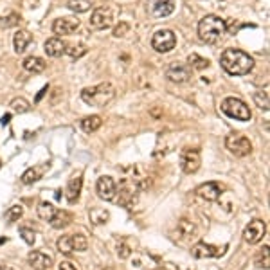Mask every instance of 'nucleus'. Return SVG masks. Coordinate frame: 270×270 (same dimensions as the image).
Masks as SVG:
<instances>
[{"label": "nucleus", "mask_w": 270, "mask_h": 270, "mask_svg": "<svg viewBox=\"0 0 270 270\" xmlns=\"http://www.w3.org/2000/svg\"><path fill=\"white\" fill-rule=\"evenodd\" d=\"M101 125H103V119L99 116H90L81 121V128H83V132H86V133H94L96 130L101 128Z\"/></svg>", "instance_id": "nucleus-24"}, {"label": "nucleus", "mask_w": 270, "mask_h": 270, "mask_svg": "<svg viewBox=\"0 0 270 270\" xmlns=\"http://www.w3.org/2000/svg\"><path fill=\"white\" fill-rule=\"evenodd\" d=\"M197 195L207 202H215V200H218L220 195H222V188H220V184H216V182H206V184H202L200 188L197 189Z\"/></svg>", "instance_id": "nucleus-15"}, {"label": "nucleus", "mask_w": 270, "mask_h": 270, "mask_svg": "<svg viewBox=\"0 0 270 270\" xmlns=\"http://www.w3.org/2000/svg\"><path fill=\"white\" fill-rule=\"evenodd\" d=\"M22 65H24V69L31 74H40V72L45 70V67H47V63H45L42 58H38V56H29V58L24 60V63Z\"/></svg>", "instance_id": "nucleus-19"}, {"label": "nucleus", "mask_w": 270, "mask_h": 270, "mask_svg": "<svg viewBox=\"0 0 270 270\" xmlns=\"http://www.w3.org/2000/svg\"><path fill=\"white\" fill-rule=\"evenodd\" d=\"M94 6V0H69L67 8L74 13H86Z\"/></svg>", "instance_id": "nucleus-26"}, {"label": "nucleus", "mask_w": 270, "mask_h": 270, "mask_svg": "<svg viewBox=\"0 0 270 270\" xmlns=\"http://www.w3.org/2000/svg\"><path fill=\"white\" fill-rule=\"evenodd\" d=\"M58 270H77V268L70 261H61L60 266H58Z\"/></svg>", "instance_id": "nucleus-41"}, {"label": "nucleus", "mask_w": 270, "mask_h": 270, "mask_svg": "<svg viewBox=\"0 0 270 270\" xmlns=\"http://www.w3.org/2000/svg\"><path fill=\"white\" fill-rule=\"evenodd\" d=\"M77 27H79V20L77 18H58L52 24V31L56 35H72Z\"/></svg>", "instance_id": "nucleus-14"}, {"label": "nucleus", "mask_w": 270, "mask_h": 270, "mask_svg": "<svg viewBox=\"0 0 270 270\" xmlns=\"http://www.w3.org/2000/svg\"><path fill=\"white\" fill-rule=\"evenodd\" d=\"M56 207L52 206V204H49V202H42L38 206V216L42 220H45V222H51L52 220V216L56 215Z\"/></svg>", "instance_id": "nucleus-27"}, {"label": "nucleus", "mask_w": 270, "mask_h": 270, "mask_svg": "<svg viewBox=\"0 0 270 270\" xmlns=\"http://www.w3.org/2000/svg\"><path fill=\"white\" fill-rule=\"evenodd\" d=\"M70 222H72V215L70 213H67V211H56V215L51 220V225L54 229H65Z\"/></svg>", "instance_id": "nucleus-22"}, {"label": "nucleus", "mask_w": 270, "mask_h": 270, "mask_svg": "<svg viewBox=\"0 0 270 270\" xmlns=\"http://www.w3.org/2000/svg\"><path fill=\"white\" fill-rule=\"evenodd\" d=\"M200 164H202L200 151L191 150V148L182 150V153H180V167H182V171L188 173V175L197 173L198 167H200Z\"/></svg>", "instance_id": "nucleus-7"}, {"label": "nucleus", "mask_w": 270, "mask_h": 270, "mask_svg": "<svg viewBox=\"0 0 270 270\" xmlns=\"http://www.w3.org/2000/svg\"><path fill=\"white\" fill-rule=\"evenodd\" d=\"M88 247V240H86V236L83 234H72V249L77 250V252H83L86 250Z\"/></svg>", "instance_id": "nucleus-34"}, {"label": "nucleus", "mask_w": 270, "mask_h": 270, "mask_svg": "<svg viewBox=\"0 0 270 270\" xmlns=\"http://www.w3.org/2000/svg\"><path fill=\"white\" fill-rule=\"evenodd\" d=\"M0 167H2V162H0Z\"/></svg>", "instance_id": "nucleus-45"}, {"label": "nucleus", "mask_w": 270, "mask_h": 270, "mask_svg": "<svg viewBox=\"0 0 270 270\" xmlns=\"http://www.w3.org/2000/svg\"><path fill=\"white\" fill-rule=\"evenodd\" d=\"M225 31H227V24L223 18L216 17V15H207L198 24V36L206 43L220 42L225 35Z\"/></svg>", "instance_id": "nucleus-2"}, {"label": "nucleus", "mask_w": 270, "mask_h": 270, "mask_svg": "<svg viewBox=\"0 0 270 270\" xmlns=\"http://www.w3.org/2000/svg\"><path fill=\"white\" fill-rule=\"evenodd\" d=\"M65 52H67L70 58L77 60V58H81V56L86 52V47L83 45V43H77V45H70V47H67V49H65Z\"/></svg>", "instance_id": "nucleus-36"}, {"label": "nucleus", "mask_w": 270, "mask_h": 270, "mask_svg": "<svg viewBox=\"0 0 270 270\" xmlns=\"http://www.w3.org/2000/svg\"><path fill=\"white\" fill-rule=\"evenodd\" d=\"M96 189H98L99 198H103V200H107V202L114 200L117 195V184L112 176H99Z\"/></svg>", "instance_id": "nucleus-11"}, {"label": "nucleus", "mask_w": 270, "mask_h": 270, "mask_svg": "<svg viewBox=\"0 0 270 270\" xmlns=\"http://www.w3.org/2000/svg\"><path fill=\"white\" fill-rule=\"evenodd\" d=\"M56 247H58V250H60L61 254H72L74 249H72V234L70 236H61L60 240H58V243H56Z\"/></svg>", "instance_id": "nucleus-29"}, {"label": "nucleus", "mask_w": 270, "mask_h": 270, "mask_svg": "<svg viewBox=\"0 0 270 270\" xmlns=\"http://www.w3.org/2000/svg\"><path fill=\"white\" fill-rule=\"evenodd\" d=\"M175 11V0H157L153 4L155 17H167Z\"/></svg>", "instance_id": "nucleus-21"}, {"label": "nucleus", "mask_w": 270, "mask_h": 270, "mask_svg": "<svg viewBox=\"0 0 270 270\" xmlns=\"http://www.w3.org/2000/svg\"><path fill=\"white\" fill-rule=\"evenodd\" d=\"M116 98V88L110 83H101L96 86H86L81 90V99L90 107H105Z\"/></svg>", "instance_id": "nucleus-3"}, {"label": "nucleus", "mask_w": 270, "mask_h": 270, "mask_svg": "<svg viewBox=\"0 0 270 270\" xmlns=\"http://www.w3.org/2000/svg\"><path fill=\"white\" fill-rule=\"evenodd\" d=\"M65 49H67V43L61 38H49L43 45V51L51 58H60L61 54H65Z\"/></svg>", "instance_id": "nucleus-16"}, {"label": "nucleus", "mask_w": 270, "mask_h": 270, "mask_svg": "<svg viewBox=\"0 0 270 270\" xmlns=\"http://www.w3.org/2000/svg\"><path fill=\"white\" fill-rule=\"evenodd\" d=\"M191 256L197 257V259L216 257V256H222V249H218L215 245L206 243V241H198L197 245H193V249H191Z\"/></svg>", "instance_id": "nucleus-12"}, {"label": "nucleus", "mask_w": 270, "mask_h": 270, "mask_svg": "<svg viewBox=\"0 0 270 270\" xmlns=\"http://www.w3.org/2000/svg\"><path fill=\"white\" fill-rule=\"evenodd\" d=\"M27 259H29V265L35 270H49L52 266V257L49 254L42 252V250H33L27 256Z\"/></svg>", "instance_id": "nucleus-13"}, {"label": "nucleus", "mask_w": 270, "mask_h": 270, "mask_svg": "<svg viewBox=\"0 0 270 270\" xmlns=\"http://www.w3.org/2000/svg\"><path fill=\"white\" fill-rule=\"evenodd\" d=\"M178 232L182 238H189V236H193L195 231H197V227H195V223L193 222H189V220H180L178 222Z\"/></svg>", "instance_id": "nucleus-30"}, {"label": "nucleus", "mask_w": 270, "mask_h": 270, "mask_svg": "<svg viewBox=\"0 0 270 270\" xmlns=\"http://www.w3.org/2000/svg\"><path fill=\"white\" fill-rule=\"evenodd\" d=\"M175 45H176V36L169 29L157 31L153 35V38H151V47L157 52H169L175 49Z\"/></svg>", "instance_id": "nucleus-6"}, {"label": "nucleus", "mask_w": 270, "mask_h": 270, "mask_svg": "<svg viewBox=\"0 0 270 270\" xmlns=\"http://www.w3.org/2000/svg\"><path fill=\"white\" fill-rule=\"evenodd\" d=\"M8 22H4V18H0V26H4V27H11V26H15L18 22V17L17 15H11L9 18H6Z\"/></svg>", "instance_id": "nucleus-40"}, {"label": "nucleus", "mask_w": 270, "mask_h": 270, "mask_svg": "<svg viewBox=\"0 0 270 270\" xmlns=\"http://www.w3.org/2000/svg\"><path fill=\"white\" fill-rule=\"evenodd\" d=\"M222 112L225 114L227 117L231 119H236V121H250L252 114H250L249 107L238 98H227L223 99L222 103Z\"/></svg>", "instance_id": "nucleus-4"}, {"label": "nucleus", "mask_w": 270, "mask_h": 270, "mask_svg": "<svg viewBox=\"0 0 270 270\" xmlns=\"http://www.w3.org/2000/svg\"><path fill=\"white\" fill-rule=\"evenodd\" d=\"M114 24V15H112V9L110 8H98L92 13L90 17V26L94 27V29H108V27Z\"/></svg>", "instance_id": "nucleus-9"}, {"label": "nucleus", "mask_w": 270, "mask_h": 270, "mask_svg": "<svg viewBox=\"0 0 270 270\" xmlns=\"http://www.w3.org/2000/svg\"><path fill=\"white\" fill-rule=\"evenodd\" d=\"M135 197H137V188L133 184H130V182H123V186H121V189H119L121 204H123V206H130V204L135 200Z\"/></svg>", "instance_id": "nucleus-18"}, {"label": "nucleus", "mask_w": 270, "mask_h": 270, "mask_svg": "<svg viewBox=\"0 0 270 270\" xmlns=\"http://www.w3.org/2000/svg\"><path fill=\"white\" fill-rule=\"evenodd\" d=\"M43 171H45V166H35V167H29L24 175H22V182L24 184H35L36 180L42 178Z\"/></svg>", "instance_id": "nucleus-23"}, {"label": "nucleus", "mask_w": 270, "mask_h": 270, "mask_svg": "<svg viewBox=\"0 0 270 270\" xmlns=\"http://www.w3.org/2000/svg\"><path fill=\"white\" fill-rule=\"evenodd\" d=\"M22 215H24V209H22V206H13V207H9V209L6 211L4 220L8 223H13V222H17Z\"/></svg>", "instance_id": "nucleus-33"}, {"label": "nucleus", "mask_w": 270, "mask_h": 270, "mask_svg": "<svg viewBox=\"0 0 270 270\" xmlns=\"http://www.w3.org/2000/svg\"><path fill=\"white\" fill-rule=\"evenodd\" d=\"M9 107H11V110H13V112H17V114H26V112H29L31 105H29V101H27V99L15 98Z\"/></svg>", "instance_id": "nucleus-31"}, {"label": "nucleus", "mask_w": 270, "mask_h": 270, "mask_svg": "<svg viewBox=\"0 0 270 270\" xmlns=\"http://www.w3.org/2000/svg\"><path fill=\"white\" fill-rule=\"evenodd\" d=\"M225 148L231 151L234 157H247L252 151V144L241 133H231L225 137Z\"/></svg>", "instance_id": "nucleus-5"}, {"label": "nucleus", "mask_w": 270, "mask_h": 270, "mask_svg": "<svg viewBox=\"0 0 270 270\" xmlns=\"http://www.w3.org/2000/svg\"><path fill=\"white\" fill-rule=\"evenodd\" d=\"M47 90H49V88H47V86H43V88H42V90H40V94H38V96H36V101H40V99H42V98H43V96L47 94Z\"/></svg>", "instance_id": "nucleus-42"}, {"label": "nucleus", "mask_w": 270, "mask_h": 270, "mask_svg": "<svg viewBox=\"0 0 270 270\" xmlns=\"http://www.w3.org/2000/svg\"><path fill=\"white\" fill-rule=\"evenodd\" d=\"M81 186H83V178L81 175H74L72 178L69 180V184H67V200L70 204L79 198V193H81Z\"/></svg>", "instance_id": "nucleus-17"}, {"label": "nucleus", "mask_w": 270, "mask_h": 270, "mask_svg": "<svg viewBox=\"0 0 270 270\" xmlns=\"http://www.w3.org/2000/svg\"><path fill=\"white\" fill-rule=\"evenodd\" d=\"M254 101L261 110H268L270 108V101H268V90H259L254 94Z\"/></svg>", "instance_id": "nucleus-32"}, {"label": "nucleus", "mask_w": 270, "mask_h": 270, "mask_svg": "<svg viewBox=\"0 0 270 270\" xmlns=\"http://www.w3.org/2000/svg\"><path fill=\"white\" fill-rule=\"evenodd\" d=\"M256 265L259 266V268H265V270H268V268H270V259H268V247H263V249H261V252L257 254Z\"/></svg>", "instance_id": "nucleus-35"}, {"label": "nucleus", "mask_w": 270, "mask_h": 270, "mask_svg": "<svg viewBox=\"0 0 270 270\" xmlns=\"http://www.w3.org/2000/svg\"><path fill=\"white\" fill-rule=\"evenodd\" d=\"M20 234H22V238H24V241H26V243L33 245V243H35V241H36V234H35V231H31V229L22 227V229H20Z\"/></svg>", "instance_id": "nucleus-37"}, {"label": "nucleus", "mask_w": 270, "mask_h": 270, "mask_svg": "<svg viewBox=\"0 0 270 270\" xmlns=\"http://www.w3.org/2000/svg\"><path fill=\"white\" fill-rule=\"evenodd\" d=\"M88 216H90V222L94 223V225H103V223H107L110 220V213L107 209H98V207L90 209Z\"/></svg>", "instance_id": "nucleus-25"}, {"label": "nucleus", "mask_w": 270, "mask_h": 270, "mask_svg": "<svg viewBox=\"0 0 270 270\" xmlns=\"http://www.w3.org/2000/svg\"><path fill=\"white\" fill-rule=\"evenodd\" d=\"M166 77L173 83H186L191 77V69H189V65L175 61V63H171L167 67Z\"/></svg>", "instance_id": "nucleus-10"}, {"label": "nucleus", "mask_w": 270, "mask_h": 270, "mask_svg": "<svg viewBox=\"0 0 270 270\" xmlns=\"http://www.w3.org/2000/svg\"><path fill=\"white\" fill-rule=\"evenodd\" d=\"M220 63L231 76H245L249 74L254 67V61L247 52L240 51V49H227L223 51Z\"/></svg>", "instance_id": "nucleus-1"}, {"label": "nucleus", "mask_w": 270, "mask_h": 270, "mask_svg": "<svg viewBox=\"0 0 270 270\" xmlns=\"http://www.w3.org/2000/svg\"><path fill=\"white\" fill-rule=\"evenodd\" d=\"M128 31H130L128 24H126V22H121L119 26H117L116 29H114V36H116V38H121V36H125L126 33H128Z\"/></svg>", "instance_id": "nucleus-38"}, {"label": "nucleus", "mask_w": 270, "mask_h": 270, "mask_svg": "<svg viewBox=\"0 0 270 270\" xmlns=\"http://www.w3.org/2000/svg\"><path fill=\"white\" fill-rule=\"evenodd\" d=\"M0 270H15V268H11V266H0Z\"/></svg>", "instance_id": "nucleus-44"}, {"label": "nucleus", "mask_w": 270, "mask_h": 270, "mask_svg": "<svg viewBox=\"0 0 270 270\" xmlns=\"http://www.w3.org/2000/svg\"><path fill=\"white\" fill-rule=\"evenodd\" d=\"M266 234V223L263 220H252V222L245 227L243 231V240L249 245H256L263 240V236Z\"/></svg>", "instance_id": "nucleus-8"}, {"label": "nucleus", "mask_w": 270, "mask_h": 270, "mask_svg": "<svg viewBox=\"0 0 270 270\" xmlns=\"http://www.w3.org/2000/svg\"><path fill=\"white\" fill-rule=\"evenodd\" d=\"M188 63H189V69H197V70H204L209 67V60H206V58H202L198 54H189Z\"/></svg>", "instance_id": "nucleus-28"}, {"label": "nucleus", "mask_w": 270, "mask_h": 270, "mask_svg": "<svg viewBox=\"0 0 270 270\" xmlns=\"http://www.w3.org/2000/svg\"><path fill=\"white\" fill-rule=\"evenodd\" d=\"M33 42V36L27 33V31H17L13 36V45H15V51L18 52V54H22V52L26 51L27 45Z\"/></svg>", "instance_id": "nucleus-20"}, {"label": "nucleus", "mask_w": 270, "mask_h": 270, "mask_svg": "<svg viewBox=\"0 0 270 270\" xmlns=\"http://www.w3.org/2000/svg\"><path fill=\"white\" fill-rule=\"evenodd\" d=\"M9 119H11V116H9V114H6V116L2 117V119H0V123H2V126H4V125H8V123H9Z\"/></svg>", "instance_id": "nucleus-43"}, {"label": "nucleus", "mask_w": 270, "mask_h": 270, "mask_svg": "<svg viewBox=\"0 0 270 270\" xmlns=\"http://www.w3.org/2000/svg\"><path fill=\"white\" fill-rule=\"evenodd\" d=\"M117 256L121 257V259H126V257L130 256V249H128V245H119V247H117Z\"/></svg>", "instance_id": "nucleus-39"}]
</instances>
